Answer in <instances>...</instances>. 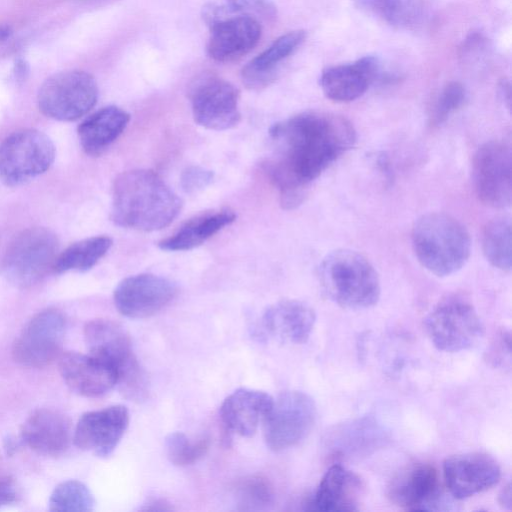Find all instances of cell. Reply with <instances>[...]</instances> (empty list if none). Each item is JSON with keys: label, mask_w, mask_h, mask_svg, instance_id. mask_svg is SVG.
Here are the masks:
<instances>
[{"label": "cell", "mask_w": 512, "mask_h": 512, "mask_svg": "<svg viewBox=\"0 0 512 512\" xmlns=\"http://www.w3.org/2000/svg\"><path fill=\"white\" fill-rule=\"evenodd\" d=\"M66 331V319L57 309H45L26 324L13 344L16 362L40 368L59 358Z\"/></svg>", "instance_id": "13"}, {"label": "cell", "mask_w": 512, "mask_h": 512, "mask_svg": "<svg viewBox=\"0 0 512 512\" xmlns=\"http://www.w3.org/2000/svg\"><path fill=\"white\" fill-rule=\"evenodd\" d=\"M424 326L433 345L444 352H460L474 347L484 335V325L468 301L449 297L426 316Z\"/></svg>", "instance_id": "7"}, {"label": "cell", "mask_w": 512, "mask_h": 512, "mask_svg": "<svg viewBox=\"0 0 512 512\" xmlns=\"http://www.w3.org/2000/svg\"><path fill=\"white\" fill-rule=\"evenodd\" d=\"M498 501L503 508L510 510V508H511V485H510V483H508L505 487H503V489L499 493Z\"/></svg>", "instance_id": "40"}, {"label": "cell", "mask_w": 512, "mask_h": 512, "mask_svg": "<svg viewBox=\"0 0 512 512\" xmlns=\"http://www.w3.org/2000/svg\"><path fill=\"white\" fill-rule=\"evenodd\" d=\"M58 365L68 388L84 397H100L117 384L115 370L91 354L63 353L59 356Z\"/></svg>", "instance_id": "20"}, {"label": "cell", "mask_w": 512, "mask_h": 512, "mask_svg": "<svg viewBox=\"0 0 512 512\" xmlns=\"http://www.w3.org/2000/svg\"><path fill=\"white\" fill-rule=\"evenodd\" d=\"M269 135L274 152L264 168L285 209L300 205L310 183L356 142V131L347 119L315 111L274 124Z\"/></svg>", "instance_id": "1"}, {"label": "cell", "mask_w": 512, "mask_h": 512, "mask_svg": "<svg viewBox=\"0 0 512 512\" xmlns=\"http://www.w3.org/2000/svg\"><path fill=\"white\" fill-rule=\"evenodd\" d=\"M58 249L54 232L44 227L27 228L7 246L1 272L14 286L31 287L53 271Z\"/></svg>", "instance_id": "6"}, {"label": "cell", "mask_w": 512, "mask_h": 512, "mask_svg": "<svg viewBox=\"0 0 512 512\" xmlns=\"http://www.w3.org/2000/svg\"><path fill=\"white\" fill-rule=\"evenodd\" d=\"M130 115L116 106H107L87 117L78 126V137L84 152L101 155L125 130Z\"/></svg>", "instance_id": "27"}, {"label": "cell", "mask_w": 512, "mask_h": 512, "mask_svg": "<svg viewBox=\"0 0 512 512\" xmlns=\"http://www.w3.org/2000/svg\"><path fill=\"white\" fill-rule=\"evenodd\" d=\"M316 417L311 396L296 390L281 393L263 420L267 446L279 452L298 445L311 432Z\"/></svg>", "instance_id": "10"}, {"label": "cell", "mask_w": 512, "mask_h": 512, "mask_svg": "<svg viewBox=\"0 0 512 512\" xmlns=\"http://www.w3.org/2000/svg\"><path fill=\"white\" fill-rule=\"evenodd\" d=\"M466 100V90L459 82L447 83L439 93L431 112V123L440 125L460 109Z\"/></svg>", "instance_id": "36"}, {"label": "cell", "mask_w": 512, "mask_h": 512, "mask_svg": "<svg viewBox=\"0 0 512 512\" xmlns=\"http://www.w3.org/2000/svg\"><path fill=\"white\" fill-rule=\"evenodd\" d=\"M11 34H12L11 28L6 24L0 23V43L9 39Z\"/></svg>", "instance_id": "44"}, {"label": "cell", "mask_w": 512, "mask_h": 512, "mask_svg": "<svg viewBox=\"0 0 512 512\" xmlns=\"http://www.w3.org/2000/svg\"><path fill=\"white\" fill-rule=\"evenodd\" d=\"M113 244L108 236H93L69 245L59 253L53 267L55 273L84 272L94 267Z\"/></svg>", "instance_id": "30"}, {"label": "cell", "mask_w": 512, "mask_h": 512, "mask_svg": "<svg viewBox=\"0 0 512 512\" xmlns=\"http://www.w3.org/2000/svg\"><path fill=\"white\" fill-rule=\"evenodd\" d=\"M28 72L27 64L23 60H18L15 65V76L19 80L25 79V76Z\"/></svg>", "instance_id": "43"}, {"label": "cell", "mask_w": 512, "mask_h": 512, "mask_svg": "<svg viewBox=\"0 0 512 512\" xmlns=\"http://www.w3.org/2000/svg\"><path fill=\"white\" fill-rule=\"evenodd\" d=\"M145 506L142 508L143 510H171V507H168V504L165 503V501L160 499H152L148 501Z\"/></svg>", "instance_id": "41"}, {"label": "cell", "mask_w": 512, "mask_h": 512, "mask_svg": "<svg viewBox=\"0 0 512 512\" xmlns=\"http://www.w3.org/2000/svg\"><path fill=\"white\" fill-rule=\"evenodd\" d=\"M236 215L229 210L206 213L186 222L170 237L158 243L165 251L191 250L231 224Z\"/></svg>", "instance_id": "29"}, {"label": "cell", "mask_w": 512, "mask_h": 512, "mask_svg": "<svg viewBox=\"0 0 512 512\" xmlns=\"http://www.w3.org/2000/svg\"><path fill=\"white\" fill-rule=\"evenodd\" d=\"M444 481L455 499H465L498 483L501 470L490 455L471 452L453 455L443 463Z\"/></svg>", "instance_id": "18"}, {"label": "cell", "mask_w": 512, "mask_h": 512, "mask_svg": "<svg viewBox=\"0 0 512 512\" xmlns=\"http://www.w3.org/2000/svg\"><path fill=\"white\" fill-rule=\"evenodd\" d=\"M235 495L241 510H262L274 500L272 484L262 475H251L239 480Z\"/></svg>", "instance_id": "34"}, {"label": "cell", "mask_w": 512, "mask_h": 512, "mask_svg": "<svg viewBox=\"0 0 512 512\" xmlns=\"http://www.w3.org/2000/svg\"><path fill=\"white\" fill-rule=\"evenodd\" d=\"M316 314L307 303L285 299L269 306L262 315L263 334L280 343L303 344L313 330Z\"/></svg>", "instance_id": "21"}, {"label": "cell", "mask_w": 512, "mask_h": 512, "mask_svg": "<svg viewBox=\"0 0 512 512\" xmlns=\"http://www.w3.org/2000/svg\"><path fill=\"white\" fill-rule=\"evenodd\" d=\"M412 246L420 264L436 276L460 270L471 252V239L465 226L442 212L423 214L412 228Z\"/></svg>", "instance_id": "3"}, {"label": "cell", "mask_w": 512, "mask_h": 512, "mask_svg": "<svg viewBox=\"0 0 512 512\" xmlns=\"http://www.w3.org/2000/svg\"><path fill=\"white\" fill-rule=\"evenodd\" d=\"M362 13L392 28L415 31L426 25L430 7L425 0H351Z\"/></svg>", "instance_id": "26"}, {"label": "cell", "mask_w": 512, "mask_h": 512, "mask_svg": "<svg viewBox=\"0 0 512 512\" xmlns=\"http://www.w3.org/2000/svg\"><path fill=\"white\" fill-rule=\"evenodd\" d=\"M128 424L129 412L123 405L89 411L78 420L72 439L79 449L107 457L117 447Z\"/></svg>", "instance_id": "17"}, {"label": "cell", "mask_w": 512, "mask_h": 512, "mask_svg": "<svg viewBox=\"0 0 512 512\" xmlns=\"http://www.w3.org/2000/svg\"><path fill=\"white\" fill-rule=\"evenodd\" d=\"M214 174L200 166H190L183 170L180 185L187 194H195L207 187L213 180Z\"/></svg>", "instance_id": "37"}, {"label": "cell", "mask_w": 512, "mask_h": 512, "mask_svg": "<svg viewBox=\"0 0 512 512\" xmlns=\"http://www.w3.org/2000/svg\"><path fill=\"white\" fill-rule=\"evenodd\" d=\"M189 99L194 120L202 127L221 131L240 122L239 92L225 79L202 75L191 85Z\"/></svg>", "instance_id": "12"}, {"label": "cell", "mask_w": 512, "mask_h": 512, "mask_svg": "<svg viewBox=\"0 0 512 512\" xmlns=\"http://www.w3.org/2000/svg\"><path fill=\"white\" fill-rule=\"evenodd\" d=\"M20 438L23 444L44 456H59L72 440L69 420L52 409H38L24 422Z\"/></svg>", "instance_id": "22"}, {"label": "cell", "mask_w": 512, "mask_h": 512, "mask_svg": "<svg viewBox=\"0 0 512 512\" xmlns=\"http://www.w3.org/2000/svg\"><path fill=\"white\" fill-rule=\"evenodd\" d=\"M510 345V332L502 331L491 347L488 357L489 361H491L495 366L505 365L506 360L510 363Z\"/></svg>", "instance_id": "38"}, {"label": "cell", "mask_w": 512, "mask_h": 512, "mask_svg": "<svg viewBox=\"0 0 512 512\" xmlns=\"http://www.w3.org/2000/svg\"><path fill=\"white\" fill-rule=\"evenodd\" d=\"M98 99L94 77L79 70L63 71L49 77L38 92V107L47 117L74 121L88 113Z\"/></svg>", "instance_id": "9"}, {"label": "cell", "mask_w": 512, "mask_h": 512, "mask_svg": "<svg viewBox=\"0 0 512 512\" xmlns=\"http://www.w3.org/2000/svg\"><path fill=\"white\" fill-rule=\"evenodd\" d=\"M472 181L478 198L488 206L505 208L512 198V153L508 144L489 141L472 161Z\"/></svg>", "instance_id": "11"}, {"label": "cell", "mask_w": 512, "mask_h": 512, "mask_svg": "<svg viewBox=\"0 0 512 512\" xmlns=\"http://www.w3.org/2000/svg\"><path fill=\"white\" fill-rule=\"evenodd\" d=\"M306 32L295 30L277 38L263 52L250 60L242 69L243 84L251 90H261L277 77L282 63L304 42Z\"/></svg>", "instance_id": "25"}, {"label": "cell", "mask_w": 512, "mask_h": 512, "mask_svg": "<svg viewBox=\"0 0 512 512\" xmlns=\"http://www.w3.org/2000/svg\"><path fill=\"white\" fill-rule=\"evenodd\" d=\"M232 15L273 20L277 16V7L272 0H218L203 8V19L207 25Z\"/></svg>", "instance_id": "32"}, {"label": "cell", "mask_w": 512, "mask_h": 512, "mask_svg": "<svg viewBox=\"0 0 512 512\" xmlns=\"http://www.w3.org/2000/svg\"><path fill=\"white\" fill-rule=\"evenodd\" d=\"M389 499L407 510L446 511L451 500L444 494L436 468L424 462L409 464L390 481Z\"/></svg>", "instance_id": "14"}, {"label": "cell", "mask_w": 512, "mask_h": 512, "mask_svg": "<svg viewBox=\"0 0 512 512\" xmlns=\"http://www.w3.org/2000/svg\"><path fill=\"white\" fill-rule=\"evenodd\" d=\"M364 492L361 478L340 464L332 465L323 476L310 503L312 510L357 511Z\"/></svg>", "instance_id": "24"}, {"label": "cell", "mask_w": 512, "mask_h": 512, "mask_svg": "<svg viewBox=\"0 0 512 512\" xmlns=\"http://www.w3.org/2000/svg\"><path fill=\"white\" fill-rule=\"evenodd\" d=\"M19 499L16 483L9 477L0 479V508L14 504Z\"/></svg>", "instance_id": "39"}, {"label": "cell", "mask_w": 512, "mask_h": 512, "mask_svg": "<svg viewBox=\"0 0 512 512\" xmlns=\"http://www.w3.org/2000/svg\"><path fill=\"white\" fill-rule=\"evenodd\" d=\"M208 55L217 62H233L248 54L259 42L261 25L257 18L232 15L209 25Z\"/></svg>", "instance_id": "19"}, {"label": "cell", "mask_w": 512, "mask_h": 512, "mask_svg": "<svg viewBox=\"0 0 512 512\" xmlns=\"http://www.w3.org/2000/svg\"><path fill=\"white\" fill-rule=\"evenodd\" d=\"M387 441L384 428L371 417H362L337 427L328 439L330 449L341 456H362Z\"/></svg>", "instance_id": "28"}, {"label": "cell", "mask_w": 512, "mask_h": 512, "mask_svg": "<svg viewBox=\"0 0 512 512\" xmlns=\"http://www.w3.org/2000/svg\"><path fill=\"white\" fill-rule=\"evenodd\" d=\"M209 439L192 441L182 432L170 433L165 439V451L171 463L187 466L197 462L209 449Z\"/></svg>", "instance_id": "35"}, {"label": "cell", "mask_w": 512, "mask_h": 512, "mask_svg": "<svg viewBox=\"0 0 512 512\" xmlns=\"http://www.w3.org/2000/svg\"><path fill=\"white\" fill-rule=\"evenodd\" d=\"M273 397L260 390L240 388L225 398L220 407L221 421L227 432L250 437L263 422Z\"/></svg>", "instance_id": "23"}, {"label": "cell", "mask_w": 512, "mask_h": 512, "mask_svg": "<svg viewBox=\"0 0 512 512\" xmlns=\"http://www.w3.org/2000/svg\"><path fill=\"white\" fill-rule=\"evenodd\" d=\"M397 79L393 72L385 70L375 56H364L352 63L330 66L320 76L324 95L335 102H351L361 97L376 83H391Z\"/></svg>", "instance_id": "15"}, {"label": "cell", "mask_w": 512, "mask_h": 512, "mask_svg": "<svg viewBox=\"0 0 512 512\" xmlns=\"http://www.w3.org/2000/svg\"><path fill=\"white\" fill-rule=\"evenodd\" d=\"M510 83L507 80H503L499 85V94L501 95V98L503 102L507 105L508 109L510 107Z\"/></svg>", "instance_id": "42"}, {"label": "cell", "mask_w": 512, "mask_h": 512, "mask_svg": "<svg viewBox=\"0 0 512 512\" xmlns=\"http://www.w3.org/2000/svg\"><path fill=\"white\" fill-rule=\"evenodd\" d=\"M89 354L109 364L116 372L117 384L124 397L141 402L147 398L149 383L138 362L131 340L116 322L94 319L84 327Z\"/></svg>", "instance_id": "5"}, {"label": "cell", "mask_w": 512, "mask_h": 512, "mask_svg": "<svg viewBox=\"0 0 512 512\" xmlns=\"http://www.w3.org/2000/svg\"><path fill=\"white\" fill-rule=\"evenodd\" d=\"M94 504V497L85 484L77 480H68L55 487L48 501V509L88 512L93 510Z\"/></svg>", "instance_id": "33"}, {"label": "cell", "mask_w": 512, "mask_h": 512, "mask_svg": "<svg viewBox=\"0 0 512 512\" xmlns=\"http://www.w3.org/2000/svg\"><path fill=\"white\" fill-rule=\"evenodd\" d=\"M177 294L176 285L161 276L138 274L123 279L115 288L114 303L129 318H147L169 305Z\"/></svg>", "instance_id": "16"}, {"label": "cell", "mask_w": 512, "mask_h": 512, "mask_svg": "<svg viewBox=\"0 0 512 512\" xmlns=\"http://www.w3.org/2000/svg\"><path fill=\"white\" fill-rule=\"evenodd\" d=\"M482 249L487 261L503 271L511 269V221L506 217L491 220L484 228Z\"/></svg>", "instance_id": "31"}, {"label": "cell", "mask_w": 512, "mask_h": 512, "mask_svg": "<svg viewBox=\"0 0 512 512\" xmlns=\"http://www.w3.org/2000/svg\"><path fill=\"white\" fill-rule=\"evenodd\" d=\"M182 201L155 172L135 169L119 174L112 187V221L124 228L155 231L178 216Z\"/></svg>", "instance_id": "2"}, {"label": "cell", "mask_w": 512, "mask_h": 512, "mask_svg": "<svg viewBox=\"0 0 512 512\" xmlns=\"http://www.w3.org/2000/svg\"><path fill=\"white\" fill-rule=\"evenodd\" d=\"M55 159V146L43 132L22 129L0 144V179L8 186H19L43 174Z\"/></svg>", "instance_id": "8"}, {"label": "cell", "mask_w": 512, "mask_h": 512, "mask_svg": "<svg viewBox=\"0 0 512 512\" xmlns=\"http://www.w3.org/2000/svg\"><path fill=\"white\" fill-rule=\"evenodd\" d=\"M319 276L327 296L343 308L365 309L379 300L378 274L369 260L357 251L330 252L320 264Z\"/></svg>", "instance_id": "4"}]
</instances>
